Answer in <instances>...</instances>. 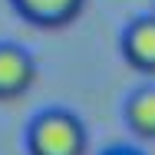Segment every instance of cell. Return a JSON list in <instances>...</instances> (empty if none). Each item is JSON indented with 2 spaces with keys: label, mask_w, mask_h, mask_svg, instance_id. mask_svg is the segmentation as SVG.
I'll return each instance as SVG.
<instances>
[{
  "label": "cell",
  "mask_w": 155,
  "mask_h": 155,
  "mask_svg": "<svg viewBox=\"0 0 155 155\" xmlns=\"http://www.w3.org/2000/svg\"><path fill=\"white\" fill-rule=\"evenodd\" d=\"M27 152L30 155H86L89 132L86 122L63 106L40 109L27 125Z\"/></svg>",
  "instance_id": "1"
},
{
  "label": "cell",
  "mask_w": 155,
  "mask_h": 155,
  "mask_svg": "<svg viewBox=\"0 0 155 155\" xmlns=\"http://www.w3.org/2000/svg\"><path fill=\"white\" fill-rule=\"evenodd\" d=\"M40 76V63L23 43L0 40V102L20 99L30 93Z\"/></svg>",
  "instance_id": "2"
},
{
  "label": "cell",
  "mask_w": 155,
  "mask_h": 155,
  "mask_svg": "<svg viewBox=\"0 0 155 155\" xmlns=\"http://www.w3.org/2000/svg\"><path fill=\"white\" fill-rule=\"evenodd\" d=\"M119 50L125 63L145 76H155V10L135 13L119 33Z\"/></svg>",
  "instance_id": "3"
},
{
  "label": "cell",
  "mask_w": 155,
  "mask_h": 155,
  "mask_svg": "<svg viewBox=\"0 0 155 155\" xmlns=\"http://www.w3.org/2000/svg\"><path fill=\"white\" fill-rule=\"evenodd\" d=\"M10 7L33 27H66L83 13L86 0H10Z\"/></svg>",
  "instance_id": "4"
},
{
  "label": "cell",
  "mask_w": 155,
  "mask_h": 155,
  "mask_svg": "<svg viewBox=\"0 0 155 155\" xmlns=\"http://www.w3.org/2000/svg\"><path fill=\"white\" fill-rule=\"evenodd\" d=\"M122 116H125V125H129L139 139L155 142V83L135 86L132 93L125 96Z\"/></svg>",
  "instance_id": "5"
},
{
  "label": "cell",
  "mask_w": 155,
  "mask_h": 155,
  "mask_svg": "<svg viewBox=\"0 0 155 155\" xmlns=\"http://www.w3.org/2000/svg\"><path fill=\"white\" fill-rule=\"evenodd\" d=\"M99 155H149V152L139 145H129V142H116V145H106Z\"/></svg>",
  "instance_id": "6"
}]
</instances>
